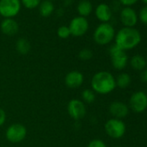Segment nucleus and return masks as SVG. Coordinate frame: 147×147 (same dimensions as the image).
<instances>
[{
  "instance_id": "f257e3e1",
  "label": "nucleus",
  "mask_w": 147,
  "mask_h": 147,
  "mask_svg": "<svg viewBox=\"0 0 147 147\" xmlns=\"http://www.w3.org/2000/svg\"><path fill=\"white\" fill-rule=\"evenodd\" d=\"M115 45L126 51L136 48L141 42V34L135 28L123 27L115 34Z\"/></svg>"
},
{
  "instance_id": "f03ea898",
  "label": "nucleus",
  "mask_w": 147,
  "mask_h": 147,
  "mask_svg": "<svg viewBox=\"0 0 147 147\" xmlns=\"http://www.w3.org/2000/svg\"><path fill=\"white\" fill-rule=\"evenodd\" d=\"M91 87L94 93L99 94H108L116 88L115 77L107 71L97 72L92 77Z\"/></svg>"
},
{
  "instance_id": "7ed1b4c3",
  "label": "nucleus",
  "mask_w": 147,
  "mask_h": 147,
  "mask_svg": "<svg viewBox=\"0 0 147 147\" xmlns=\"http://www.w3.org/2000/svg\"><path fill=\"white\" fill-rule=\"evenodd\" d=\"M115 37V30L109 23H101L94 32V40L99 45H107Z\"/></svg>"
},
{
  "instance_id": "20e7f679",
  "label": "nucleus",
  "mask_w": 147,
  "mask_h": 147,
  "mask_svg": "<svg viewBox=\"0 0 147 147\" xmlns=\"http://www.w3.org/2000/svg\"><path fill=\"white\" fill-rule=\"evenodd\" d=\"M105 131L106 133L112 138L118 139L122 138L126 131V126L125 122L122 119H108L105 125Z\"/></svg>"
},
{
  "instance_id": "39448f33",
  "label": "nucleus",
  "mask_w": 147,
  "mask_h": 147,
  "mask_svg": "<svg viewBox=\"0 0 147 147\" xmlns=\"http://www.w3.org/2000/svg\"><path fill=\"white\" fill-rule=\"evenodd\" d=\"M27 135L26 127L20 123L11 124L5 131L6 139L13 144H18L24 140Z\"/></svg>"
},
{
  "instance_id": "423d86ee",
  "label": "nucleus",
  "mask_w": 147,
  "mask_h": 147,
  "mask_svg": "<svg viewBox=\"0 0 147 147\" xmlns=\"http://www.w3.org/2000/svg\"><path fill=\"white\" fill-rule=\"evenodd\" d=\"M20 0H0V15L4 18H15L21 10Z\"/></svg>"
},
{
  "instance_id": "0eeeda50",
  "label": "nucleus",
  "mask_w": 147,
  "mask_h": 147,
  "mask_svg": "<svg viewBox=\"0 0 147 147\" xmlns=\"http://www.w3.org/2000/svg\"><path fill=\"white\" fill-rule=\"evenodd\" d=\"M109 55L113 67L117 70L124 69L128 63V56L125 51L120 49L115 44L112 45L109 49Z\"/></svg>"
},
{
  "instance_id": "6e6552de",
  "label": "nucleus",
  "mask_w": 147,
  "mask_h": 147,
  "mask_svg": "<svg viewBox=\"0 0 147 147\" xmlns=\"http://www.w3.org/2000/svg\"><path fill=\"white\" fill-rule=\"evenodd\" d=\"M129 108L136 113H144L147 109V94L143 91L133 93L129 100Z\"/></svg>"
},
{
  "instance_id": "1a4fd4ad",
  "label": "nucleus",
  "mask_w": 147,
  "mask_h": 147,
  "mask_svg": "<svg viewBox=\"0 0 147 147\" xmlns=\"http://www.w3.org/2000/svg\"><path fill=\"white\" fill-rule=\"evenodd\" d=\"M68 28L70 30L71 36L80 37L84 36L88 32L89 28V24L86 18L78 16V17H75L70 21Z\"/></svg>"
},
{
  "instance_id": "9d476101",
  "label": "nucleus",
  "mask_w": 147,
  "mask_h": 147,
  "mask_svg": "<svg viewBox=\"0 0 147 147\" xmlns=\"http://www.w3.org/2000/svg\"><path fill=\"white\" fill-rule=\"evenodd\" d=\"M67 111L68 115L75 120L82 119L87 113L85 103L78 99H72L69 100L67 106Z\"/></svg>"
},
{
  "instance_id": "9b49d317",
  "label": "nucleus",
  "mask_w": 147,
  "mask_h": 147,
  "mask_svg": "<svg viewBox=\"0 0 147 147\" xmlns=\"http://www.w3.org/2000/svg\"><path fill=\"white\" fill-rule=\"evenodd\" d=\"M119 17L124 27L128 28H134L138 20L137 12L131 7H124L120 11Z\"/></svg>"
},
{
  "instance_id": "f8f14e48",
  "label": "nucleus",
  "mask_w": 147,
  "mask_h": 147,
  "mask_svg": "<svg viewBox=\"0 0 147 147\" xmlns=\"http://www.w3.org/2000/svg\"><path fill=\"white\" fill-rule=\"evenodd\" d=\"M64 82L66 86L69 88H78L84 82V76L80 71L72 70L66 75Z\"/></svg>"
},
{
  "instance_id": "ddd939ff",
  "label": "nucleus",
  "mask_w": 147,
  "mask_h": 147,
  "mask_svg": "<svg viewBox=\"0 0 147 147\" xmlns=\"http://www.w3.org/2000/svg\"><path fill=\"white\" fill-rule=\"evenodd\" d=\"M109 113L114 119H121L129 113V107L122 101H113L109 106Z\"/></svg>"
},
{
  "instance_id": "4468645a",
  "label": "nucleus",
  "mask_w": 147,
  "mask_h": 147,
  "mask_svg": "<svg viewBox=\"0 0 147 147\" xmlns=\"http://www.w3.org/2000/svg\"><path fill=\"white\" fill-rule=\"evenodd\" d=\"M1 31L6 36H14L18 32L19 26L18 22L13 18H5L0 24Z\"/></svg>"
},
{
  "instance_id": "2eb2a0df",
  "label": "nucleus",
  "mask_w": 147,
  "mask_h": 147,
  "mask_svg": "<svg viewBox=\"0 0 147 147\" xmlns=\"http://www.w3.org/2000/svg\"><path fill=\"white\" fill-rule=\"evenodd\" d=\"M95 16L101 23H108L112 18V10L110 6L105 3H101L95 8Z\"/></svg>"
},
{
  "instance_id": "dca6fc26",
  "label": "nucleus",
  "mask_w": 147,
  "mask_h": 147,
  "mask_svg": "<svg viewBox=\"0 0 147 147\" xmlns=\"http://www.w3.org/2000/svg\"><path fill=\"white\" fill-rule=\"evenodd\" d=\"M38 7H39V13L42 18L50 17L55 11V6L51 0H42V2Z\"/></svg>"
},
{
  "instance_id": "f3484780",
  "label": "nucleus",
  "mask_w": 147,
  "mask_h": 147,
  "mask_svg": "<svg viewBox=\"0 0 147 147\" xmlns=\"http://www.w3.org/2000/svg\"><path fill=\"white\" fill-rule=\"evenodd\" d=\"M80 17L86 18L93 11V5L89 0H81L76 8Z\"/></svg>"
},
{
  "instance_id": "a211bd4d",
  "label": "nucleus",
  "mask_w": 147,
  "mask_h": 147,
  "mask_svg": "<svg viewBox=\"0 0 147 147\" xmlns=\"http://www.w3.org/2000/svg\"><path fill=\"white\" fill-rule=\"evenodd\" d=\"M130 65L131 68L137 71H142L146 67L145 58L141 55H135L130 60Z\"/></svg>"
},
{
  "instance_id": "6ab92c4d",
  "label": "nucleus",
  "mask_w": 147,
  "mask_h": 147,
  "mask_svg": "<svg viewBox=\"0 0 147 147\" xmlns=\"http://www.w3.org/2000/svg\"><path fill=\"white\" fill-rule=\"evenodd\" d=\"M115 82L116 87H119V88H126L130 86L131 82V78L127 73H120L115 78Z\"/></svg>"
},
{
  "instance_id": "aec40b11",
  "label": "nucleus",
  "mask_w": 147,
  "mask_h": 147,
  "mask_svg": "<svg viewBox=\"0 0 147 147\" xmlns=\"http://www.w3.org/2000/svg\"><path fill=\"white\" fill-rule=\"evenodd\" d=\"M30 49V43L25 38H19L16 42V49L20 55H27Z\"/></svg>"
},
{
  "instance_id": "412c9836",
  "label": "nucleus",
  "mask_w": 147,
  "mask_h": 147,
  "mask_svg": "<svg viewBox=\"0 0 147 147\" xmlns=\"http://www.w3.org/2000/svg\"><path fill=\"white\" fill-rule=\"evenodd\" d=\"M82 101L84 103H87V104H92L94 102L95 100V93L92 90V89H89V88H87V89H84L82 92Z\"/></svg>"
},
{
  "instance_id": "4be33fe9",
  "label": "nucleus",
  "mask_w": 147,
  "mask_h": 147,
  "mask_svg": "<svg viewBox=\"0 0 147 147\" xmlns=\"http://www.w3.org/2000/svg\"><path fill=\"white\" fill-rule=\"evenodd\" d=\"M93 55H94L93 51L90 49H88V48L82 49L78 54V57L82 61H88V60L93 58Z\"/></svg>"
},
{
  "instance_id": "5701e85b",
  "label": "nucleus",
  "mask_w": 147,
  "mask_h": 147,
  "mask_svg": "<svg viewBox=\"0 0 147 147\" xmlns=\"http://www.w3.org/2000/svg\"><path fill=\"white\" fill-rule=\"evenodd\" d=\"M21 4L27 9L32 10L39 6L42 0H20Z\"/></svg>"
},
{
  "instance_id": "b1692460",
  "label": "nucleus",
  "mask_w": 147,
  "mask_h": 147,
  "mask_svg": "<svg viewBox=\"0 0 147 147\" xmlns=\"http://www.w3.org/2000/svg\"><path fill=\"white\" fill-rule=\"evenodd\" d=\"M57 36L61 39L68 38L71 36L70 30H69L68 26H65V25L60 26L57 30Z\"/></svg>"
},
{
  "instance_id": "393cba45",
  "label": "nucleus",
  "mask_w": 147,
  "mask_h": 147,
  "mask_svg": "<svg viewBox=\"0 0 147 147\" xmlns=\"http://www.w3.org/2000/svg\"><path fill=\"white\" fill-rule=\"evenodd\" d=\"M138 19L144 24H147V5H144L143 8L140 9L138 13Z\"/></svg>"
},
{
  "instance_id": "a878e982",
  "label": "nucleus",
  "mask_w": 147,
  "mask_h": 147,
  "mask_svg": "<svg viewBox=\"0 0 147 147\" xmlns=\"http://www.w3.org/2000/svg\"><path fill=\"white\" fill-rule=\"evenodd\" d=\"M88 147H107V144L100 139H93L88 143Z\"/></svg>"
},
{
  "instance_id": "bb28decb",
  "label": "nucleus",
  "mask_w": 147,
  "mask_h": 147,
  "mask_svg": "<svg viewBox=\"0 0 147 147\" xmlns=\"http://www.w3.org/2000/svg\"><path fill=\"white\" fill-rule=\"evenodd\" d=\"M119 1L125 7H131L133 5H135L138 0H119Z\"/></svg>"
},
{
  "instance_id": "cd10ccee",
  "label": "nucleus",
  "mask_w": 147,
  "mask_h": 147,
  "mask_svg": "<svg viewBox=\"0 0 147 147\" xmlns=\"http://www.w3.org/2000/svg\"><path fill=\"white\" fill-rule=\"evenodd\" d=\"M6 121V113L5 111L0 107V126H2Z\"/></svg>"
},
{
  "instance_id": "c85d7f7f",
  "label": "nucleus",
  "mask_w": 147,
  "mask_h": 147,
  "mask_svg": "<svg viewBox=\"0 0 147 147\" xmlns=\"http://www.w3.org/2000/svg\"><path fill=\"white\" fill-rule=\"evenodd\" d=\"M140 81L144 83H147V68H144L140 73Z\"/></svg>"
},
{
  "instance_id": "c756f323",
  "label": "nucleus",
  "mask_w": 147,
  "mask_h": 147,
  "mask_svg": "<svg viewBox=\"0 0 147 147\" xmlns=\"http://www.w3.org/2000/svg\"><path fill=\"white\" fill-rule=\"evenodd\" d=\"M142 2L144 4H145V5H147V0H142Z\"/></svg>"
},
{
  "instance_id": "7c9ffc66",
  "label": "nucleus",
  "mask_w": 147,
  "mask_h": 147,
  "mask_svg": "<svg viewBox=\"0 0 147 147\" xmlns=\"http://www.w3.org/2000/svg\"><path fill=\"white\" fill-rule=\"evenodd\" d=\"M145 61H146V66H147V57L145 58Z\"/></svg>"
},
{
  "instance_id": "2f4dec72",
  "label": "nucleus",
  "mask_w": 147,
  "mask_h": 147,
  "mask_svg": "<svg viewBox=\"0 0 147 147\" xmlns=\"http://www.w3.org/2000/svg\"><path fill=\"white\" fill-rule=\"evenodd\" d=\"M114 147H119V146H114Z\"/></svg>"
},
{
  "instance_id": "473e14b6",
  "label": "nucleus",
  "mask_w": 147,
  "mask_h": 147,
  "mask_svg": "<svg viewBox=\"0 0 147 147\" xmlns=\"http://www.w3.org/2000/svg\"><path fill=\"white\" fill-rule=\"evenodd\" d=\"M146 94H147V93H146Z\"/></svg>"
}]
</instances>
